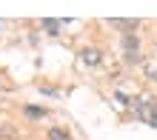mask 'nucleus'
Here are the masks:
<instances>
[{
    "instance_id": "nucleus-1",
    "label": "nucleus",
    "mask_w": 157,
    "mask_h": 140,
    "mask_svg": "<svg viewBox=\"0 0 157 140\" xmlns=\"http://www.w3.org/2000/svg\"><path fill=\"white\" fill-rule=\"evenodd\" d=\"M80 60L86 63V66H100V52L97 49H83L80 52Z\"/></svg>"
},
{
    "instance_id": "nucleus-2",
    "label": "nucleus",
    "mask_w": 157,
    "mask_h": 140,
    "mask_svg": "<svg viewBox=\"0 0 157 140\" xmlns=\"http://www.w3.org/2000/svg\"><path fill=\"white\" fill-rule=\"evenodd\" d=\"M137 46H140V37H137V34H123V49H126V54H134Z\"/></svg>"
},
{
    "instance_id": "nucleus-3",
    "label": "nucleus",
    "mask_w": 157,
    "mask_h": 140,
    "mask_svg": "<svg viewBox=\"0 0 157 140\" xmlns=\"http://www.w3.org/2000/svg\"><path fill=\"white\" fill-rule=\"evenodd\" d=\"M40 26H43V32H49V34H57L60 32V20H52V17L40 20Z\"/></svg>"
},
{
    "instance_id": "nucleus-4",
    "label": "nucleus",
    "mask_w": 157,
    "mask_h": 140,
    "mask_svg": "<svg viewBox=\"0 0 157 140\" xmlns=\"http://www.w3.org/2000/svg\"><path fill=\"white\" fill-rule=\"evenodd\" d=\"M109 26H117V29H126V34H132V29H137V20H109Z\"/></svg>"
},
{
    "instance_id": "nucleus-5",
    "label": "nucleus",
    "mask_w": 157,
    "mask_h": 140,
    "mask_svg": "<svg viewBox=\"0 0 157 140\" xmlns=\"http://www.w3.org/2000/svg\"><path fill=\"white\" fill-rule=\"evenodd\" d=\"M46 137H49V140H69V132H66V129H60V126H52Z\"/></svg>"
},
{
    "instance_id": "nucleus-6",
    "label": "nucleus",
    "mask_w": 157,
    "mask_h": 140,
    "mask_svg": "<svg viewBox=\"0 0 157 140\" xmlns=\"http://www.w3.org/2000/svg\"><path fill=\"white\" fill-rule=\"evenodd\" d=\"M23 111H26V117H34V120L46 117V109H43V106H26Z\"/></svg>"
},
{
    "instance_id": "nucleus-7",
    "label": "nucleus",
    "mask_w": 157,
    "mask_h": 140,
    "mask_svg": "<svg viewBox=\"0 0 157 140\" xmlns=\"http://www.w3.org/2000/svg\"><path fill=\"white\" fill-rule=\"evenodd\" d=\"M146 123H149V126H157V109H154L151 115H149V120H146Z\"/></svg>"
}]
</instances>
